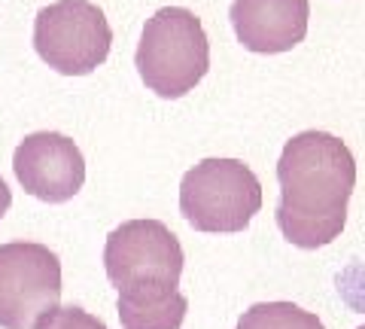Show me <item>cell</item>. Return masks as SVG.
<instances>
[{"label":"cell","mask_w":365,"mask_h":329,"mask_svg":"<svg viewBox=\"0 0 365 329\" xmlns=\"http://www.w3.org/2000/svg\"><path fill=\"white\" fill-rule=\"evenodd\" d=\"M277 229L302 250L332 244L347 223V201L356 189V158L329 131H302L287 141L277 162Z\"/></svg>","instance_id":"obj_1"},{"label":"cell","mask_w":365,"mask_h":329,"mask_svg":"<svg viewBox=\"0 0 365 329\" xmlns=\"http://www.w3.org/2000/svg\"><path fill=\"white\" fill-rule=\"evenodd\" d=\"M134 67L158 98H182L210 71V40L192 9L165 6L146 19Z\"/></svg>","instance_id":"obj_2"},{"label":"cell","mask_w":365,"mask_h":329,"mask_svg":"<svg viewBox=\"0 0 365 329\" xmlns=\"http://www.w3.org/2000/svg\"><path fill=\"white\" fill-rule=\"evenodd\" d=\"M262 211V183L241 158H204L182 174L180 213L198 232H244Z\"/></svg>","instance_id":"obj_3"},{"label":"cell","mask_w":365,"mask_h":329,"mask_svg":"<svg viewBox=\"0 0 365 329\" xmlns=\"http://www.w3.org/2000/svg\"><path fill=\"white\" fill-rule=\"evenodd\" d=\"M113 28L91 0H55L34 19V49L64 76H86L107 61Z\"/></svg>","instance_id":"obj_4"},{"label":"cell","mask_w":365,"mask_h":329,"mask_svg":"<svg viewBox=\"0 0 365 329\" xmlns=\"http://www.w3.org/2000/svg\"><path fill=\"white\" fill-rule=\"evenodd\" d=\"M182 247L162 220H125L107 235L104 268L122 290H177L182 275Z\"/></svg>","instance_id":"obj_5"},{"label":"cell","mask_w":365,"mask_h":329,"mask_svg":"<svg viewBox=\"0 0 365 329\" xmlns=\"http://www.w3.org/2000/svg\"><path fill=\"white\" fill-rule=\"evenodd\" d=\"M61 302V259L46 244H0V329H34Z\"/></svg>","instance_id":"obj_6"},{"label":"cell","mask_w":365,"mask_h":329,"mask_svg":"<svg viewBox=\"0 0 365 329\" xmlns=\"http://www.w3.org/2000/svg\"><path fill=\"white\" fill-rule=\"evenodd\" d=\"M13 171L28 196L46 204H64L86 183V158L67 134L34 131L16 146Z\"/></svg>","instance_id":"obj_7"},{"label":"cell","mask_w":365,"mask_h":329,"mask_svg":"<svg viewBox=\"0 0 365 329\" xmlns=\"http://www.w3.org/2000/svg\"><path fill=\"white\" fill-rule=\"evenodd\" d=\"M228 19L244 49L280 55L295 49L307 37L311 4L307 0H235Z\"/></svg>","instance_id":"obj_8"},{"label":"cell","mask_w":365,"mask_h":329,"mask_svg":"<svg viewBox=\"0 0 365 329\" xmlns=\"http://www.w3.org/2000/svg\"><path fill=\"white\" fill-rule=\"evenodd\" d=\"M116 311L122 329H180L189 299L180 290H122Z\"/></svg>","instance_id":"obj_9"},{"label":"cell","mask_w":365,"mask_h":329,"mask_svg":"<svg viewBox=\"0 0 365 329\" xmlns=\"http://www.w3.org/2000/svg\"><path fill=\"white\" fill-rule=\"evenodd\" d=\"M235 329H326L317 314L292 302H259L241 314Z\"/></svg>","instance_id":"obj_10"},{"label":"cell","mask_w":365,"mask_h":329,"mask_svg":"<svg viewBox=\"0 0 365 329\" xmlns=\"http://www.w3.org/2000/svg\"><path fill=\"white\" fill-rule=\"evenodd\" d=\"M34 329H107V323L101 317L83 311L79 305H67V308H55L52 314H46Z\"/></svg>","instance_id":"obj_11"},{"label":"cell","mask_w":365,"mask_h":329,"mask_svg":"<svg viewBox=\"0 0 365 329\" xmlns=\"http://www.w3.org/2000/svg\"><path fill=\"white\" fill-rule=\"evenodd\" d=\"M9 204H13V192H9V186H6V180H4V177H0V220H4V217H6Z\"/></svg>","instance_id":"obj_12"},{"label":"cell","mask_w":365,"mask_h":329,"mask_svg":"<svg viewBox=\"0 0 365 329\" xmlns=\"http://www.w3.org/2000/svg\"><path fill=\"white\" fill-rule=\"evenodd\" d=\"M359 329H365V323H362V326H359Z\"/></svg>","instance_id":"obj_13"}]
</instances>
